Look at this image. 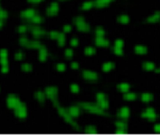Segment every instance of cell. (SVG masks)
I'll return each mask as SVG.
<instances>
[{
    "label": "cell",
    "mask_w": 160,
    "mask_h": 135,
    "mask_svg": "<svg viewBox=\"0 0 160 135\" xmlns=\"http://www.w3.org/2000/svg\"><path fill=\"white\" fill-rule=\"evenodd\" d=\"M61 31L63 32L64 34H69L72 31V25L71 24H63L61 26Z\"/></svg>",
    "instance_id": "46"
},
{
    "label": "cell",
    "mask_w": 160,
    "mask_h": 135,
    "mask_svg": "<svg viewBox=\"0 0 160 135\" xmlns=\"http://www.w3.org/2000/svg\"><path fill=\"white\" fill-rule=\"evenodd\" d=\"M141 116H142V118L146 119L148 121H155L157 119V113H156L154 109L150 107L144 109L142 113H141Z\"/></svg>",
    "instance_id": "12"
},
{
    "label": "cell",
    "mask_w": 160,
    "mask_h": 135,
    "mask_svg": "<svg viewBox=\"0 0 160 135\" xmlns=\"http://www.w3.org/2000/svg\"><path fill=\"white\" fill-rule=\"evenodd\" d=\"M140 99L144 103H148L152 101L153 96H152V94L150 93V92H143L142 94H141Z\"/></svg>",
    "instance_id": "32"
},
{
    "label": "cell",
    "mask_w": 160,
    "mask_h": 135,
    "mask_svg": "<svg viewBox=\"0 0 160 135\" xmlns=\"http://www.w3.org/2000/svg\"><path fill=\"white\" fill-rule=\"evenodd\" d=\"M95 99H96V103L100 106V107H102L103 109H105V110H108V100L105 93L102 92V91L97 92L95 95Z\"/></svg>",
    "instance_id": "6"
},
{
    "label": "cell",
    "mask_w": 160,
    "mask_h": 135,
    "mask_svg": "<svg viewBox=\"0 0 160 135\" xmlns=\"http://www.w3.org/2000/svg\"><path fill=\"white\" fill-rule=\"evenodd\" d=\"M124 46H125L124 40L122 39H117L113 42V45H112V52H113V54L117 56H122L124 53Z\"/></svg>",
    "instance_id": "8"
},
{
    "label": "cell",
    "mask_w": 160,
    "mask_h": 135,
    "mask_svg": "<svg viewBox=\"0 0 160 135\" xmlns=\"http://www.w3.org/2000/svg\"><path fill=\"white\" fill-rule=\"evenodd\" d=\"M130 15L127 14H122L118 17V22L122 24V25H127L130 23Z\"/></svg>",
    "instance_id": "34"
},
{
    "label": "cell",
    "mask_w": 160,
    "mask_h": 135,
    "mask_svg": "<svg viewBox=\"0 0 160 135\" xmlns=\"http://www.w3.org/2000/svg\"><path fill=\"white\" fill-rule=\"evenodd\" d=\"M63 56L65 59H70L74 56V50L72 47H68V48H66L63 51Z\"/></svg>",
    "instance_id": "40"
},
{
    "label": "cell",
    "mask_w": 160,
    "mask_h": 135,
    "mask_svg": "<svg viewBox=\"0 0 160 135\" xmlns=\"http://www.w3.org/2000/svg\"><path fill=\"white\" fill-rule=\"evenodd\" d=\"M114 128L116 130H118L119 132H123V131L128 130V125L127 124V122L122 119H119L114 123Z\"/></svg>",
    "instance_id": "16"
},
{
    "label": "cell",
    "mask_w": 160,
    "mask_h": 135,
    "mask_svg": "<svg viewBox=\"0 0 160 135\" xmlns=\"http://www.w3.org/2000/svg\"><path fill=\"white\" fill-rule=\"evenodd\" d=\"M14 113L17 118L20 119V120H24V119L27 118V116H28V109L26 107V105L22 103L20 105H18L17 107L14 109Z\"/></svg>",
    "instance_id": "10"
},
{
    "label": "cell",
    "mask_w": 160,
    "mask_h": 135,
    "mask_svg": "<svg viewBox=\"0 0 160 135\" xmlns=\"http://www.w3.org/2000/svg\"><path fill=\"white\" fill-rule=\"evenodd\" d=\"M81 75L84 81H89V83H94L99 80V74L95 71L89 70V69H83Z\"/></svg>",
    "instance_id": "5"
},
{
    "label": "cell",
    "mask_w": 160,
    "mask_h": 135,
    "mask_svg": "<svg viewBox=\"0 0 160 135\" xmlns=\"http://www.w3.org/2000/svg\"><path fill=\"white\" fill-rule=\"evenodd\" d=\"M56 43H57L58 47H59V48L63 47L65 45V43H66V36H65V34L62 32V31H61V36H59V37L56 40Z\"/></svg>",
    "instance_id": "36"
},
{
    "label": "cell",
    "mask_w": 160,
    "mask_h": 135,
    "mask_svg": "<svg viewBox=\"0 0 160 135\" xmlns=\"http://www.w3.org/2000/svg\"><path fill=\"white\" fill-rule=\"evenodd\" d=\"M94 43L98 48H108L109 46L108 39L105 37H95L94 39Z\"/></svg>",
    "instance_id": "13"
},
{
    "label": "cell",
    "mask_w": 160,
    "mask_h": 135,
    "mask_svg": "<svg viewBox=\"0 0 160 135\" xmlns=\"http://www.w3.org/2000/svg\"><path fill=\"white\" fill-rule=\"evenodd\" d=\"M55 69L58 72H59V73H63V72L66 71L67 67H66V65H65V63H63V62H58V63L55 65Z\"/></svg>",
    "instance_id": "41"
},
{
    "label": "cell",
    "mask_w": 160,
    "mask_h": 135,
    "mask_svg": "<svg viewBox=\"0 0 160 135\" xmlns=\"http://www.w3.org/2000/svg\"><path fill=\"white\" fill-rule=\"evenodd\" d=\"M114 0H94V4H95V8L97 9H103L111 4Z\"/></svg>",
    "instance_id": "24"
},
{
    "label": "cell",
    "mask_w": 160,
    "mask_h": 135,
    "mask_svg": "<svg viewBox=\"0 0 160 135\" xmlns=\"http://www.w3.org/2000/svg\"><path fill=\"white\" fill-rule=\"evenodd\" d=\"M27 1L29 2L30 4L37 5V4H39V3H41L42 1H44V0H27Z\"/></svg>",
    "instance_id": "49"
},
{
    "label": "cell",
    "mask_w": 160,
    "mask_h": 135,
    "mask_svg": "<svg viewBox=\"0 0 160 135\" xmlns=\"http://www.w3.org/2000/svg\"><path fill=\"white\" fill-rule=\"evenodd\" d=\"M9 53L6 48H1L0 50V64L1 66L3 65H10L9 64Z\"/></svg>",
    "instance_id": "17"
},
{
    "label": "cell",
    "mask_w": 160,
    "mask_h": 135,
    "mask_svg": "<svg viewBox=\"0 0 160 135\" xmlns=\"http://www.w3.org/2000/svg\"><path fill=\"white\" fill-rule=\"evenodd\" d=\"M83 130H86V133H91V132H95L96 130H98V128H97L95 125H86V127H84L83 128Z\"/></svg>",
    "instance_id": "45"
},
{
    "label": "cell",
    "mask_w": 160,
    "mask_h": 135,
    "mask_svg": "<svg viewBox=\"0 0 160 135\" xmlns=\"http://www.w3.org/2000/svg\"><path fill=\"white\" fill-rule=\"evenodd\" d=\"M31 40L32 39H31L30 37H28L27 36H25V34H21L20 37L18 39V44L21 47H23V48L29 49L30 44H31Z\"/></svg>",
    "instance_id": "18"
},
{
    "label": "cell",
    "mask_w": 160,
    "mask_h": 135,
    "mask_svg": "<svg viewBox=\"0 0 160 135\" xmlns=\"http://www.w3.org/2000/svg\"><path fill=\"white\" fill-rule=\"evenodd\" d=\"M83 54L84 56H95L96 55V48L94 46H91V45H89V46H86V48L83 49Z\"/></svg>",
    "instance_id": "33"
},
{
    "label": "cell",
    "mask_w": 160,
    "mask_h": 135,
    "mask_svg": "<svg viewBox=\"0 0 160 135\" xmlns=\"http://www.w3.org/2000/svg\"><path fill=\"white\" fill-rule=\"evenodd\" d=\"M30 23L32 25H41L43 23V17L37 12V14L33 17V19L30 21Z\"/></svg>",
    "instance_id": "35"
},
{
    "label": "cell",
    "mask_w": 160,
    "mask_h": 135,
    "mask_svg": "<svg viewBox=\"0 0 160 135\" xmlns=\"http://www.w3.org/2000/svg\"><path fill=\"white\" fill-rule=\"evenodd\" d=\"M160 20V12H155L150 15V17L147 18V22L150 24H153L158 22Z\"/></svg>",
    "instance_id": "26"
},
{
    "label": "cell",
    "mask_w": 160,
    "mask_h": 135,
    "mask_svg": "<svg viewBox=\"0 0 160 135\" xmlns=\"http://www.w3.org/2000/svg\"><path fill=\"white\" fill-rule=\"evenodd\" d=\"M20 69L23 73H29V72L33 70V66H32V64L29 63V62H23V63L20 65Z\"/></svg>",
    "instance_id": "38"
},
{
    "label": "cell",
    "mask_w": 160,
    "mask_h": 135,
    "mask_svg": "<svg viewBox=\"0 0 160 135\" xmlns=\"http://www.w3.org/2000/svg\"><path fill=\"white\" fill-rule=\"evenodd\" d=\"M49 56V51L46 47H42L41 49L39 50V53H37V58H39V61L41 62H44L47 61Z\"/></svg>",
    "instance_id": "19"
},
{
    "label": "cell",
    "mask_w": 160,
    "mask_h": 135,
    "mask_svg": "<svg viewBox=\"0 0 160 135\" xmlns=\"http://www.w3.org/2000/svg\"><path fill=\"white\" fill-rule=\"evenodd\" d=\"M69 90L72 94H79L81 91V87L78 83H72L69 86Z\"/></svg>",
    "instance_id": "39"
},
{
    "label": "cell",
    "mask_w": 160,
    "mask_h": 135,
    "mask_svg": "<svg viewBox=\"0 0 160 135\" xmlns=\"http://www.w3.org/2000/svg\"><path fill=\"white\" fill-rule=\"evenodd\" d=\"M29 30H30V25L25 23L18 25L17 27V32L20 34H26V33H29Z\"/></svg>",
    "instance_id": "30"
},
{
    "label": "cell",
    "mask_w": 160,
    "mask_h": 135,
    "mask_svg": "<svg viewBox=\"0 0 160 135\" xmlns=\"http://www.w3.org/2000/svg\"><path fill=\"white\" fill-rule=\"evenodd\" d=\"M59 1H67V0H59Z\"/></svg>",
    "instance_id": "53"
},
{
    "label": "cell",
    "mask_w": 160,
    "mask_h": 135,
    "mask_svg": "<svg viewBox=\"0 0 160 135\" xmlns=\"http://www.w3.org/2000/svg\"><path fill=\"white\" fill-rule=\"evenodd\" d=\"M80 106L81 107L83 111L91 113V114H96V115H106V110L103 109L102 107L97 105V103H88V102H83L80 103Z\"/></svg>",
    "instance_id": "1"
},
{
    "label": "cell",
    "mask_w": 160,
    "mask_h": 135,
    "mask_svg": "<svg viewBox=\"0 0 160 135\" xmlns=\"http://www.w3.org/2000/svg\"><path fill=\"white\" fill-rule=\"evenodd\" d=\"M34 98L39 103H43L45 102V100L47 99L46 97V94L44 91H41V90H37L36 93H34Z\"/></svg>",
    "instance_id": "28"
},
{
    "label": "cell",
    "mask_w": 160,
    "mask_h": 135,
    "mask_svg": "<svg viewBox=\"0 0 160 135\" xmlns=\"http://www.w3.org/2000/svg\"><path fill=\"white\" fill-rule=\"evenodd\" d=\"M42 47H44V45L42 44V42L40 41L39 39H34L31 40V44H30V48L29 49H33V50H39L41 49Z\"/></svg>",
    "instance_id": "29"
},
{
    "label": "cell",
    "mask_w": 160,
    "mask_h": 135,
    "mask_svg": "<svg viewBox=\"0 0 160 135\" xmlns=\"http://www.w3.org/2000/svg\"><path fill=\"white\" fill-rule=\"evenodd\" d=\"M37 14V12L36 9L34 8H28V9H25V10H22L20 12V17L22 18L23 20H26V21H30L33 19V17H34Z\"/></svg>",
    "instance_id": "9"
},
{
    "label": "cell",
    "mask_w": 160,
    "mask_h": 135,
    "mask_svg": "<svg viewBox=\"0 0 160 135\" xmlns=\"http://www.w3.org/2000/svg\"><path fill=\"white\" fill-rule=\"evenodd\" d=\"M30 34L34 39H41L46 34L45 30L41 27V25H32L30 24V30H29Z\"/></svg>",
    "instance_id": "4"
},
{
    "label": "cell",
    "mask_w": 160,
    "mask_h": 135,
    "mask_svg": "<svg viewBox=\"0 0 160 135\" xmlns=\"http://www.w3.org/2000/svg\"><path fill=\"white\" fill-rule=\"evenodd\" d=\"M59 12V4L57 1H53L47 6L45 9V14L48 15L49 17H54L58 15Z\"/></svg>",
    "instance_id": "7"
},
{
    "label": "cell",
    "mask_w": 160,
    "mask_h": 135,
    "mask_svg": "<svg viewBox=\"0 0 160 135\" xmlns=\"http://www.w3.org/2000/svg\"><path fill=\"white\" fill-rule=\"evenodd\" d=\"M157 72H158V73H159V74H160V67H159V68H158V69H157Z\"/></svg>",
    "instance_id": "52"
},
{
    "label": "cell",
    "mask_w": 160,
    "mask_h": 135,
    "mask_svg": "<svg viewBox=\"0 0 160 135\" xmlns=\"http://www.w3.org/2000/svg\"><path fill=\"white\" fill-rule=\"evenodd\" d=\"M61 31H57V30H52V31H50L49 34H48V36L50 37V39H52V40H54V41H56L59 36H61Z\"/></svg>",
    "instance_id": "37"
},
{
    "label": "cell",
    "mask_w": 160,
    "mask_h": 135,
    "mask_svg": "<svg viewBox=\"0 0 160 135\" xmlns=\"http://www.w3.org/2000/svg\"><path fill=\"white\" fill-rule=\"evenodd\" d=\"M8 12L5 9L1 8L0 9V27H4L6 21L8 19Z\"/></svg>",
    "instance_id": "27"
},
{
    "label": "cell",
    "mask_w": 160,
    "mask_h": 135,
    "mask_svg": "<svg viewBox=\"0 0 160 135\" xmlns=\"http://www.w3.org/2000/svg\"><path fill=\"white\" fill-rule=\"evenodd\" d=\"M70 67L71 69H73V70H78V69L80 68V64L78 63L77 61H72L70 64Z\"/></svg>",
    "instance_id": "48"
},
{
    "label": "cell",
    "mask_w": 160,
    "mask_h": 135,
    "mask_svg": "<svg viewBox=\"0 0 160 135\" xmlns=\"http://www.w3.org/2000/svg\"><path fill=\"white\" fill-rule=\"evenodd\" d=\"M44 92L46 94V97L47 99L50 100V101H53V100H56L58 99V96H59V89L57 88L56 86L54 85H49L47 86Z\"/></svg>",
    "instance_id": "11"
},
{
    "label": "cell",
    "mask_w": 160,
    "mask_h": 135,
    "mask_svg": "<svg viewBox=\"0 0 160 135\" xmlns=\"http://www.w3.org/2000/svg\"><path fill=\"white\" fill-rule=\"evenodd\" d=\"M101 69H102V71L103 72V73H109V72H111L114 69V63L110 61H105L102 64Z\"/></svg>",
    "instance_id": "22"
},
{
    "label": "cell",
    "mask_w": 160,
    "mask_h": 135,
    "mask_svg": "<svg viewBox=\"0 0 160 135\" xmlns=\"http://www.w3.org/2000/svg\"><path fill=\"white\" fill-rule=\"evenodd\" d=\"M22 102L20 101L19 97L17 96L15 94H9L6 97V105L9 109H12V111L17 107L18 105H20Z\"/></svg>",
    "instance_id": "3"
},
{
    "label": "cell",
    "mask_w": 160,
    "mask_h": 135,
    "mask_svg": "<svg viewBox=\"0 0 160 135\" xmlns=\"http://www.w3.org/2000/svg\"><path fill=\"white\" fill-rule=\"evenodd\" d=\"M94 34H95V37H105L106 31L102 27H97L96 29L94 30Z\"/></svg>",
    "instance_id": "44"
},
{
    "label": "cell",
    "mask_w": 160,
    "mask_h": 135,
    "mask_svg": "<svg viewBox=\"0 0 160 135\" xmlns=\"http://www.w3.org/2000/svg\"><path fill=\"white\" fill-rule=\"evenodd\" d=\"M52 105H53V106H54V107L57 109L58 107L61 105H59V101H58V99H56V100H53L52 101Z\"/></svg>",
    "instance_id": "50"
},
{
    "label": "cell",
    "mask_w": 160,
    "mask_h": 135,
    "mask_svg": "<svg viewBox=\"0 0 160 135\" xmlns=\"http://www.w3.org/2000/svg\"><path fill=\"white\" fill-rule=\"evenodd\" d=\"M10 71V65H3L1 66V74H7Z\"/></svg>",
    "instance_id": "47"
},
{
    "label": "cell",
    "mask_w": 160,
    "mask_h": 135,
    "mask_svg": "<svg viewBox=\"0 0 160 135\" xmlns=\"http://www.w3.org/2000/svg\"><path fill=\"white\" fill-rule=\"evenodd\" d=\"M73 24L77 30L81 33H88L91 30V26L83 17H77L73 19Z\"/></svg>",
    "instance_id": "2"
},
{
    "label": "cell",
    "mask_w": 160,
    "mask_h": 135,
    "mask_svg": "<svg viewBox=\"0 0 160 135\" xmlns=\"http://www.w3.org/2000/svg\"><path fill=\"white\" fill-rule=\"evenodd\" d=\"M123 98L127 102H133L137 100L138 95L136 92H133V91H128L126 93H123Z\"/></svg>",
    "instance_id": "21"
},
{
    "label": "cell",
    "mask_w": 160,
    "mask_h": 135,
    "mask_svg": "<svg viewBox=\"0 0 160 135\" xmlns=\"http://www.w3.org/2000/svg\"><path fill=\"white\" fill-rule=\"evenodd\" d=\"M67 109H68V112L70 113V115L73 116L75 119L80 117L81 110H83L80 106V105H71L68 106Z\"/></svg>",
    "instance_id": "14"
},
{
    "label": "cell",
    "mask_w": 160,
    "mask_h": 135,
    "mask_svg": "<svg viewBox=\"0 0 160 135\" xmlns=\"http://www.w3.org/2000/svg\"><path fill=\"white\" fill-rule=\"evenodd\" d=\"M152 130H155L157 132H160V124H155L152 127Z\"/></svg>",
    "instance_id": "51"
},
{
    "label": "cell",
    "mask_w": 160,
    "mask_h": 135,
    "mask_svg": "<svg viewBox=\"0 0 160 135\" xmlns=\"http://www.w3.org/2000/svg\"><path fill=\"white\" fill-rule=\"evenodd\" d=\"M69 45H70L72 48H76V47L80 45V39H78L77 37H72V39H70V40H69Z\"/></svg>",
    "instance_id": "43"
},
{
    "label": "cell",
    "mask_w": 160,
    "mask_h": 135,
    "mask_svg": "<svg viewBox=\"0 0 160 135\" xmlns=\"http://www.w3.org/2000/svg\"><path fill=\"white\" fill-rule=\"evenodd\" d=\"M117 89L122 93H126L128 91H130V83H127V81H120V83L117 84Z\"/></svg>",
    "instance_id": "25"
},
{
    "label": "cell",
    "mask_w": 160,
    "mask_h": 135,
    "mask_svg": "<svg viewBox=\"0 0 160 135\" xmlns=\"http://www.w3.org/2000/svg\"><path fill=\"white\" fill-rule=\"evenodd\" d=\"M24 56H25L24 53L22 51H20V50H17V51H15L14 54V58L15 61H23Z\"/></svg>",
    "instance_id": "42"
},
{
    "label": "cell",
    "mask_w": 160,
    "mask_h": 135,
    "mask_svg": "<svg viewBox=\"0 0 160 135\" xmlns=\"http://www.w3.org/2000/svg\"><path fill=\"white\" fill-rule=\"evenodd\" d=\"M133 51L138 56H144L148 53V48H147V46L144 44H136L134 46Z\"/></svg>",
    "instance_id": "20"
},
{
    "label": "cell",
    "mask_w": 160,
    "mask_h": 135,
    "mask_svg": "<svg viewBox=\"0 0 160 135\" xmlns=\"http://www.w3.org/2000/svg\"><path fill=\"white\" fill-rule=\"evenodd\" d=\"M142 68L145 71H147V72H152V71H154L156 69V66H155V64L153 63L152 61H148L144 62L143 65H142Z\"/></svg>",
    "instance_id": "31"
},
{
    "label": "cell",
    "mask_w": 160,
    "mask_h": 135,
    "mask_svg": "<svg viewBox=\"0 0 160 135\" xmlns=\"http://www.w3.org/2000/svg\"><path fill=\"white\" fill-rule=\"evenodd\" d=\"M130 110L128 108V106L127 105H124L119 109L118 112H117V116L119 119H122V120H125L127 121L128 117H130Z\"/></svg>",
    "instance_id": "15"
},
{
    "label": "cell",
    "mask_w": 160,
    "mask_h": 135,
    "mask_svg": "<svg viewBox=\"0 0 160 135\" xmlns=\"http://www.w3.org/2000/svg\"><path fill=\"white\" fill-rule=\"evenodd\" d=\"M94 7H95V4H94V1H92V0H86V1H84L81 4V9L83 12H88L92 10Z\"/></svg>",
    "instance_id": "23"
}]
</instances>
